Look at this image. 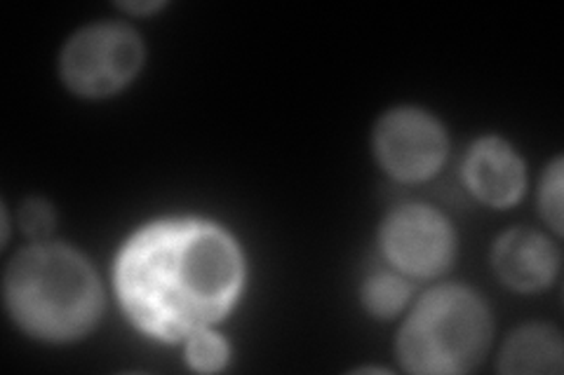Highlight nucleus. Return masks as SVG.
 Returning <instances> with one entry per match:
<instances>
[{
    "instance_id": "nucleus-1",
    "label": "nucleus",
    "mask_w": 564,
    "mask_h": 375,
    "mask_svg": "<svg viewBox=\"0 0 564 375\" xmlns=\"http://www.w3.org/2000/svg\"><path fill=\"white\" fill-rule=\"evenodd\" d=\"M116 294L132 324L165 343L209 329L236 306L245 261L228 232L200 219L139 228L116 258Z\"/></svg>"
},
{
    "instance_id": "nucleus-2",
    "label": "nucleus",
    "mask_w": 564,
    "mask_h": 375,
    "mask_svg": "<svg viewBox=\"0 0 564 375\" xmlns=\"http://www.w3.org/2000/svg\"><path fill=\"white\" fill-rule=\"evenodd\" d=\"M6 306L29 335L68 343L97 324L104 294L93 265L74 249L35 244L8 267Z\"/></svg>"
},
{
    "instance_id": "nucleus-3",
    "label": "nucleus",
    "mask_w": 564,
    "mask_h": 375,
    "mask_svg": "<svg viewBox=\"0 0 564 375\" xmlns=\"http://www.w3.org/2000/svg\"><path fill=\"white\" fill-rule=\"evenodd\" d=\"M491 343V317L482 298L466 287H437L423 296L398 335L404 371L456 375L478 366Z\"/></svg>"
},
{
    "instance_id": "nucleus-4",
    "label": "nucleus",
    "mask_w": 564,
    "mask_h": 375,
    "mask_svg": "<svg viewBox=\"0 0 564 375\" xmlns=\"http://www.w3.org/2000/svg\"><path fill=\"white\" fill-rule=\"evenodd\" d=\"M144 64V45L134 29L118 22H99L80 29L59 59L62 80L70 92L101 99L130 85Z\"/></svg>"
},
{
    "instance_id": "nucleus-5",
    "label": "nucleus",
    "mask_w": 564,
    "mask_h": 375,
    "mask_svg": "<svg viewBox=\"0 0 564 375\" xmlns=\"http://www.w3.org/2000/svg\"><path fill=\"white\" fill-rule=\"evenodd\" d=\"M381 246L400 273L435 277L449 267L456 240L443 213L426 205H404L383 221Z\"/></svg>"
},
{
    "instance_id": "nucleus-6",
    "label": "nucleus",
    "mask_w": 564,
    "mask_h": 375,
    "mask_svg": "<svg viewBox=\"0 0 564 375\" xmlns=\"http://www.w3.org/2000/svg\"><path fill=\"white\" fill-rule=\"evenodd\" d=\"M375 153L379 165L398 181H423L443 167L447 136L433 115L395 109L377 124Z\"/></svg>"
},
{
    "instance_id": "nucleus-7",
    "label": "nucleus",
    "mask_w": 564,
    "mask_h": 375,
    "mask_svg": "<svg viewBox=\"0 0 564 375\" xmlns=\"http://www.w3.org/2000/svg\"><path fill=\"white\" fill-rule=\"evenodd\" d=\"M466 184L489 207H513L524 192V165L503 139L485 136L466 157Z\"/></svg>"
},
{
    "instance_id": "nucleus-8",
    "label": "nucleus",
    "mask_w": 564,
    "mask_h": 375,
    "mask_svg": "<svg viewBox=\"0 0 564 375\" xmlns=\"http://www.w3.org/2000/svg\"><path fill=\"white\" fill-rule=\"evenodd\" d=\"M494 271L516 291L549 287L557 273V249L536 230H510L494 246Z\"/></svg>"
},
{
    "instance_id": "nucleus-9",
    "label": "nucleus",
    "mask_w": 564,
    "mask_h": 375,
    "mask_svg": "<svg viewBox=\"0 0 564 375\" xmlns=\"http://www.w3.org/2000/svg\"><path fill=\"white\" fill-rule=\"evenodd\" d=\"M562 338L553 327L529 324L508 338L499 356L501 373H562Z\"/></svg>"
},
{
    "instance_id": "nucleus-10",
    "label": "nucleus",
    "mask_w": 564,
    "mask_h": 375,
    "mask_svg": "<svg viewBox=\"0 0 564 375\" xmlns=\"http://www.w3.org/2000/svg\"><path fill=\"white\" fill-rule=\"evenodd\" d=\"M362 302L375 317L388 319L398 315L410 298L408 282L393 273H377L362 284Z\"/></svg>"
},
{
    "instance_id": "nucleus-11",
    "label": "nucleus",
    "mask_w": 564,
    "mask_h": 375,
    "mask_svg": "<svg viewBox=\"0 0 564 375\" xmlns=\"http://www.w3.org/2000/svg\"><path fill=\"white\" fill-rule=\"evenodd\" d=\"M186 362L193 371L215 373L228 362V343L209 329H200L186 338Z\"/></svg>"
},
{
    "instance_id": "nucleus-12",
    "label": "nucleus",
    "mask_w": 564,
    "mask_h": 375,
    "mask_svg": "<svg viewBox=\"0 0 564 375\" xmlns=\"http://www.w3.org/2000/svg\"><path fill=\"white\" fill-rule=\"evenodd\" d=\"M539 207H541L543 219L549 221V225L555 232H562V159L560 157L543 176Z\"/></svg>"
},
{
    "instance_id": "nucleus-13",
    "label": "nucleus",
    "mask_w": 564,
    "mask_h": 375,
    "mask_svg": "<svg viewBox=\"0 0 564 375\" xmlns=\"http://www.w3.org/2000/svg\"><path fill=\"white\" fill-rule=\"evenodd\" d=\"M20 223L26 235L45 238L52 230V223H55V211H52L50 205L43 200H29L22 205Z\"/></svg>"
},
{
    "instance_id": "nucleus-14",
    "label": "nucleus",
    "mask_w": 564,
    "mask_h": 375,
    "mask_svg": "<svg viewBox=\"0 0 564 375\" xmlns=\"http://www.w3.org/2000/svg\"><path fill=\"white\" fill-rule=\"evenodd\" d=\"M120 8L132 12V14H141V12H155V10H161L163 3H122Z\"/></svg>"
}]
</instances>
